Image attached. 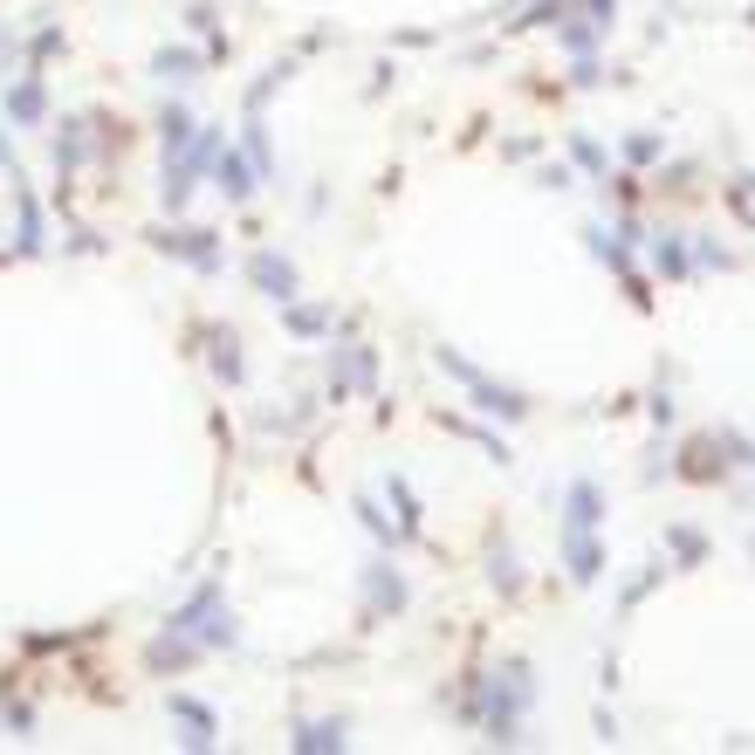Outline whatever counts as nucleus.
I'll use <instances>...</instances> for the list:
<instances>
[{
	"label": "nucleus",
	"mask_w": 755,
	"mask_h": 755,
	"mask_svg": "<svg viewBox=\"0 0 755 755\" xmlns=\"http://www.w3.org/2000/svg\"><path fill=\"white\" fill-rule=\"evenodd\" d=\"M529 694H536V687H529V666L508 659L495 681H481V694L460 701V714H474V722L488 728L495 748H515V742H523V707H529Z\"/></svg>",
	"instance_id": "f257e3e1"
},
{
	"label": "nucleus",
	"mask_w": 755,
	"mask_h": 755,
	"mask_svg": "<svg viewBox=\"0 0 755 755\" xmlns=\"http://www.w3.org/2000/svg\"><path fill=\"white\" fill-rule=\"evenodd\" d=\"M172 632H186V639L200 646V653H227L234 639H241V632H234L227 598H220V584H200V590H192V598L172 612Z\"/></svg>",
	"instance_id": "f03ea898"
},
{
	"label": "nucleus",
	"mask_w": 755,
	"mask_h": 755,
	"mask_svg": "<svg viewBox=\"0 0 755 755\" xmlns=\"http://www.w3.org/2000/svg\"><path fill=\"white\" fill-rule=\"evenodd\" d=\"M433 365H440L447 378H460V385H467V399L481 406L488 419H523V413H529V406H523V391H508V385H495V378H488L481 365H467V357H460V350H447V344L433 350Z\"/></svg>",
	"instance_id": "7ed1b4c3"
},
{
	"label": "nucleus",
	"mask_w": 755,
	"mask_h": 755,
	"mask_svg": "<svg viewBox=\"0 0 755 755\" xmlns=\"http://www.w3.org/2000/svg\"><path fill=\"white\" fill-rule=\"evenodd\" d=\"M371 378H378V357L365 344L330 350V391H337V399H344V391H371Z\"/></svg>",
	"instance_id": "20e7f679"
},
{
	"label": "nucleus",
	"mask_w": 755,
	"mask_h": 755,
	"mask_svg": "<svg viewBox=\"0 0 755 755\" xmlns=\"http://www.w3.org/2000/svg\"><path fill=\"white\" fill-rule=\"evenodd\" d=\"M248 275H255V289L282 309V302H296V261L289 255H275V248H261L255 261H248Z\"/></svg>",
	"instance_id": "39448f33"
},
{
	"label": "nucleus",
	"mask_w": 755,
	"mask_h": 755,
	"mask_svg": "<svg viewBox=\"0 0 755 755\" xmlns=\"http://www.w3.org/2000/svg\"><path fill=\"white\" fill-rule=\"evenodd\" d=\"M598 523H605V488L598 481H570V495H564V536H598Z\"/></svg>",
	"instance_id": "423d86ee"
},
{
	"label": "nucleus",
	"mask_w": 755,
	"mask_h": 755,
	"mask_svg": "<svg viewBox=\"0 0 755 755\" xmlns=\"http://www.w3.org/2000/svg\"><path fill=\"white\" fill-rule=\"evenodd\" d=\"M158 248L179 255V261H192L200 275H213V268H220V248H213V234H207V227H172V234H158Z\"/></svg>",
	"instance_id": "0eeeda50"
},
{
	"label": "nucleus",
	"mask_w": 755,
	"mask_h": 755,
	"mask_svg": "<svg viewBox=\"0 0 755 755\" xmlns=\"http://www.w3.org/2000/svg\"><path fill=\"white\" fill-rule=\"evenodd\" d=\"M365 598H371V612H406V577L391 564H371L365 570Z\"/></svg>",
	"instance_id": "6e6552de"
},
{
	"label": "nucleus",
	"mask_w": 755,
	"mask_h": 755,
	"mask_svg": "<svg viewBox=\"0 0 755 755\" xmlns=\"http://www.w3.org/2000/svg\"><path fill=\"white\" fill-rule=\"evenodd\" d=\"M207 172L220 179L227 200H248V192H255V172H248V158H241V151H213V166H207Z\"/></svg>",
	"instance_id": "1a4fd4ad"
},
{
	"label": "nucleus",
	"mask_w": 755,
	"mask_h": 755,
	"mask_svg": "<svg viewBox=\"0 0 755 755\" xmlns=\"http://www.w3.org/2000/svg\"><path fill=\"white\" fill-rule=\"evenodd\" d=\"M564 564H570V577H577V584H598V570H605L598 536H564Z\"/></svg>",
	"instance_id": "9d476101"
},
{
	"label": "nucleus",
	"mask_w": 755,
	"mask_h": 755,
	"mask_svg": "<svg viewBox=\"0 0 755 755\" xmlns=\"http://www.w3.org/2000/svg\"><path fill=\"white\" fill-rule=\"evenodd\" d=\"M42 110H49L42 76H21V83L8 90V117H14V125H42Z\"/></svg>",
	"instance_id": "9b49d317"
},
{
	"label": "nucleus",
	"mask_w": 755,
	"mask_h": 755,
	"mask_svg": "<svg viewBox=\"0 0 755 755\" xmlns=\"http://www.w3.org/2000/svg\"><path fill=\"white\" fill-rule=\"evenodd\" d=\"M172 714L186 722V748H213V714L192 701V694H172Z\"/></svg>",
	"instance_id": "f8f14e48"
},
{
	"label": "nucleus",
	"mask_w": 755,
	"mask_h": 755,
	"mask_svg": "<svg viewBox=\"0 0 755 755\" xmlns=\"http://www.w3.org/2000/svg\"><path fill=\"white\" fill-rule=\"evenodd\" d=\"M14 207H21V255H42V207L21 179H14Z\"/></svg>",
	"instance_id": "ddd939ff"
},
{
	"label": "nucleus",
	"mask_w": 755,
	"mask_h": 755,
	"mask_svg": "<svg viewBox=\"0 0 755 755\" xmlns=\"http://www.w3.org/2000/svg\"><path fill=\"white\" fill-rule=\"evenodd\" d=\"M151 69L166 76V83H192V76H200V56H192V49H158Z\"/></svg>",
	"instance_id": "4468645a"
},
{
	"label": "nucleus",
	"mask_w": 755,
	"mask_h": 755,
	"mask_svg": "<svg viewBox=\"0 0 755 755\" xmlns=\"http://www.w3.org/2000/svg\"><path fill=\"white\" fill-rule=\"evenodd\" d=\"M350 735H344V722H302V735H296V748L302 755H324V748H344Z\"/></svg>",
	"instance_id": "2eb2a0df"
},
{
	"label": "nucleus",
	"mask_w": 755,
	"mask_h": 755,
	"mask_svg": "<svg viewBox=\"0 0 755 755\" xmlns=\"http://www.w3.org/2000/svg\"><path fill=\"white\" fill-rule=\"evenodd\" d=\"M556 34H564V49H570V56H590V42H598V34H612V28H605L598 14H584V21H564Z\"/></svg>",
	"instance_id": "dca6fc26"
},
{
	"label": "nucleus",
	"mask_w": 755,
	"mask_h": 755,
	"mask_svg": "<svg viewBox=\"0 0 755 755\" xmlns=\"http://www.w3.org/2000/svg\"><path fill=\"white\" fill-rule=\"evenodd\" d=\"M282 324H289L296 337H324V330H330V316H324V309H309V302H282Z\"/></svg>",
	"instance_id": "f3484780"
},
{
	"label": "nucleus",
	"mask_w": 755,
	"mask_h": 755,
	"mask_svg": "<svg viewBox=\"0 0 755 755\" xmlns=\"http://www.w3.org/2000/svg\"><path fill=\"white\" fill-rule=\"evenodd\" d=\"M213 371L234 385V378H241V337H234V330H213Z\"/></svg>",
	"instance_id": "a211bd4d"
},
{
	"label": "nucleus",
	"mask_w": 755,
	"mask_h": 755,
	"mask_svg": "<svg viewBox=\"0 0 755 755\" xmlns=\"http://www.w3.org/2000/svg\"><path fill=\"white\" fill-rule=\"evenodd\" d=\"M158 131H166V158H172V151H186V145H192V131H200V125H192V117L172 103L166 117H158Z\"/></svg>",
	"instance_id": "6ab92c4d"
},
{
	"label": "nucleus",
	"mask_w": 755,
	"mask_h": 755,
	"mask_svg": "<svg viewBox=\"0 0 755 755\" xmlns=\"http://www.w3.org/2000/svg\"><path fill=\"white\" fill-rule=\"evenodd\" d=\"M385 495L391 501H399V536H419V495L399 481V474H391V481H385Z\"/></svg>",
	"instance_id": "aec40b11"
},
{
	"label": "nucleus",
	"mask_w": 755,
	"mask_h": 755,
	"mask_svg": "<svg viewBox=\"0 0 755 755\" xmlns=\"http://www.w3.org/2000/svg\"><path fill=\"white\" fill-rule=\"evenodd\" d=\"M83 151H90V145H83V125L69 117L62 138H56V166H62V172H76V166H83Z\"/></svg>",
	"instance_id": "412c9836"
},
{
	"label": "nucleus",
	"mask_w": 755,
	"mask_h": 755,
	"mask_svg": "<svg viewBox=\"0 0 755 755\" xmlns=\"http://www.w3.org/2000/svg\"><path fill=\"white\" fill-rule=\"evenodd\" d=\"M653 261H659V275H687V248L673 241V234H666V241L653 248Z\"/></svg>",
	"instance_id": "4be33fe9"
},
{
	"label": "nucleus",
	"mask_w": 755,
	"mask_h": 755,
	"mask_svg": "<svg viewBox=\"0 0 755 755\" xmlns=\"http://www.w3.org/2000/svg\"><path fill=\"white\" fill-rule=\"evenodd\" d=\"M666 543H673V556H681V564H701V556H707V543H701L694 529H673Z\"/></svg>",
	"instance_id": "5701e85b"
},
{
	"label": "nucleus",
	"mask_w": 755,
	"mask_h": 755,
	"mask_svg": "<svg viewBox=\"0 0 755 755\" xmlns=\"http://www.w3.org/2000/svg\"><path fill=\"white\" fill-rule=\"evenodd\" d=\"M495 584H501V590H523V570H515L508 549H495Z\"/></svg>",
	"instance_id": "b1692460"
},
{
	"label": "nucleus",
	"mask_w": 755,
	"mask_h": 755,
	"mask_svg": "<svg viewBox=\"0 0 755 755\" xmlns=\"http://www.w3.org/2000/svg\"><path fill=\"white\" fill-rule=\"evenodd\" d=\"M570 151H577V166H590V172H605V151L590 145V138H570Z\"/></svg>",
	"instance_id": "393cba45"
},
{
	"label": "nucleus",
	"mask_w": 755,
	"mask_h": 755,
	"mask_svg": "<svg viewBox=\"0 0 755 755\" xmlns=\"http://www.w3.org/2000/svg\"><path fill=\"white\" fill-rule=\"evenodd\" d=\"M625 158H639V166H646V158H659V138H632V145H625Z\"/></svg>",
	"instance_id": "a878e982"
}]
</instances>
